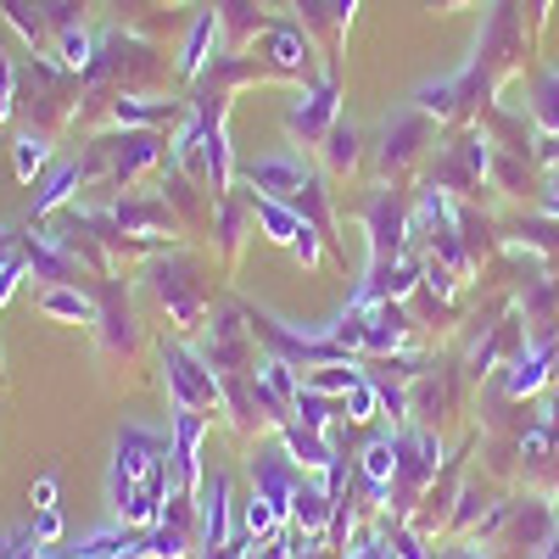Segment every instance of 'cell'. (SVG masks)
Wrapping results in <instances>:
<instances>
[{
	"instance_id": "484cf974",
	"label": "cell",
	"mask_w": 559,
	"mask_h": 559,
	"mask_svg": "<svg viewBox=\"0 0 559 559\" xmlns=\"http://www.w3.org/2000/svg\"><path fill=\"white\" fill-rule=\"evenodd\" d=\"M324 157H331V168H353L358 163V129L336 118L331 134H324Z\"/></svg>"
},
{
	"instance_id": "f35d334b",
	"label": "cell",
	"mask_w": 559,
	"mask_h": 559,
	"mask_svg": "<svg viewBox=\"0 0 559 559\" xmlns=\"http://www.w3.org/2000/svg\"><path fill=\"white\" fill-rule=\"evenodd\" d=\"M7 112H12V62L0 57V118H7Z\"/></svg>"
},
{
	"instance_id": "d6986e66",
	"label": "cell",
	"mask_w": 559,
	"mask_h": 559,
	"mask_svg": "<svg viewBox=\"0 0 559 559\" xmlns=\"http://www.w3.org/2000/svg\"><path fill=\"white\" fill-rule=\"evenodd\" d=\"M84 174H90L84 163H62V168H57L51 179L39 185V197H34V218H45V213H57V207H62V202L73 197V185H79Z\"/></svg>"
},
{
	"instance_id": "30bf717a",
	"label": "cell",
	"mask_w": 559,
	"mask_h": 559,
	"mask_svg": "<svg viewBox=\"0 0 559 559\" xmlns=\"http://www.w3.org/2000/svg\"><path fill=\"white\" fill-rule=\"evenodd\" d=\"M554 336H537L532 347H521L515 358H509V369H503V392L509 397H532V392H543V381H548V369H554Z\"/></svg>"
},
{
	"instance_id": "4dcf8cb0",
	"label": "cell",
	"mask_w": 559,
	"mask_h": 559,
	"mask_svg": "<svg viewBox=\"0 0 559 559\" xmlns=\"http://www.w3.org/2000/svg\"><path fill=\"white\" fill-rule=\"evenodd\" d=\"M34 543H45V548L62 543V509H34Z\"/></svg>"
},
{
	"instance_id": "cb8c5ba5",
	"label": "cell",
	"mask_w": 559,
	"mask_h": 559,
	"mask_svg": "<svg viewBox=\"0 0 559 559\" xmlns=\"http://www.w3.org/2000/svg\"><path fill=\"white\" fill-rule=\"evenodd\" d=\"M464 84H471V73L442 79V84H419V90H414V107H419V112H453V107H459L453 96H459Z\"/></svg>"
},
{
	"instance_id": "f546056e",
	"label": "cell",
	"mask_w": 559,
	"mask_h": 559,
	"mask_svg": "<svg viewBox=\"0 0 559 559\" xmlns=\"http://www.w3.org/2000/svg\"><path fill=\"white\" fill-rule=\"evenodd\" d=\"M376 408H381V392H376V381H358V386L342 397V414H347V419H376Z\"/></svg>"
},
{
	"instance_id": "7c38bea8",
	"label": "cell",
	"mask_w": 559,
	"mask_h": 559,
	"mask_svg": "<svg viewBox=\"0 0 559 559\" xmlns=\"http://www.w3.org/2000/svg\"><path fill=\"white\" fill-rule=\"evenodd\" d=\"M336 503H342V498L324 487V481H308V476H302V487H297V498H292V526H297L302 537H319V543H324Z\"/></svg>"
},
{
	"instance_id": "5b68a950",
	"label": "cell",
	"mask_w": 559,
	"mask_h": 559,
	"mask_svg": "<svg viewBox=\"0 0 559 559\" xmlns=\"http://www.w3.org/2000/svg\"><path fill=\"white\" fill-rule=\"evenodd\" d=\"M168 437H174V492L179 498H197L202 487V437H207V419L197 408H174L168 419Z\"/></svg>"
},
{
	"instance_id": "8992f818",
	"label": "cell",
	"mask_w": 559,
	"mask_h": 559,
	"mask_svg": "<svg viewBox=\"0 0 559 559\" xmlns=\"http://www.w3.org/2000/svg\"><path fill=\"white\" fill-rule=\"evenodd\" d=\"M247 179H252V191H258V197L292 202V197L302 191V185H308V168H302V157H297L292 146H280V152H269V157L247 163Z\"/></svg>"
},
{
	"instance_id": "3957f363",
	"label": "cell",
	"mask_w": 559,
	"mask_h": 559,
	"mask_svg": "<svg viewBox=\"0 0 559 559\" xmlns=\"http://www.w3.org/2000/svg\"><path fill=\"white\" fill-rule=\"evenodd\" d=\"M197 548H202V559H236L247 548L229 532V476L224 471L202 476V487H197Z\"/></svg>"
},
{
	"instance_id": "9a60e30c",
	"label": "cell",
	"mask_w": 559,
	"mask_h": 559,
	"mask_svg": "<svg viewBox=\"0 0 559 559\" xmlns=\"http://www.w3.org/2000/svg\"><path fill=\"white\" fill-rule=\"evenodd\" d=\"M157 297L168 302L174 324H197L202 319V297L191 292V280H185L179 269H157Z\"/></svg>"
},
{
	"instance_id": "52a82bcc",
	"label": "cell",
	"mask_w": 559,
	"mask_h": 559,
	"mask_svg": "<svg viewBox=\"0 0 559 559\" xmlns=\"http://www.w3.org/2000/svg\"><path fill=\"white\" fill-rule=\"evenodd\" d=\"M297 487H302V476H297V464H292L286 448H280V453H252V492H258L263 503H274L286 521H292Z\"/></svg>"
},
{
	"instance_id": "7bdbcfd3",
	"label": "cell",
	"mask_w": 559,
	"mask_h": 559,
	"mask_svg": "<svg viewBox=\"0 0 559 559\" xmlns=\"http://www.w3.org/2000/svg\"><path fill=\"white\" fill-rule=\"evenodd\" d=\"M23 559H62L57 548H45V543H34V548H23Z\"/></svg>"
},
{
	"instance_id": "d590c367",
	"label": "cell",
	"mask_w": 559,
	"mask_h": 559,
	"mask_svg": "<svg viewBox=\"0 0 559 559\" xmlns=\"http://www.w3.org/2000/svg\"><path fill=\"white\" fill-rule=\"evenodd\" d=\"M28 503H34V509H57V476H39V481L28 487Z\"/></svg>"
},
{
	"instance_id": "9c48e42d",
	"label": "cell",
	"mask_w": 559,
	"mask_h": 559,
	"mask_svg": "<svg viewBox=\"0 0 559 559\" xmlns=\"http://www.w3.org/2000/svg\"><path fill=\"white\" fill-rule=\"evenodd\" d=\"M358 481L376 503H392V481H397V431H381L369 437L364 453H358Z\"/></svg>"
},
{
	"instance_id": "277c9868",
	"label": "cell",
	"mask_w": 559,
	"mask_h": 559,
	"mask_svg": "<svg viewBox=\"0 0 559 559\" xmlns=\"http://www.w3.org/2000/svg\"><path fill=\"white\" fill-rule=\"evenodd\" d=\"M437 471H442V442L431 431H397V481H392V498H403L397 509H408L426 492Z\"/></svg>"
},
{
	"instance_id": "8fae6325",
	"label": "cell",
	"mask_w": 559,
	"mask_h": 559,
	"mask_svg": "<svg viewBox=\"0 0 559 559\" xmlns=\"http://www.w3.org/2000/svg\"><path fill=\"white\" fill-rule=\"evenodd\" d=\"M280 442H286L292 464H297V471H308V476H324V471H331V464L342 459V453L331 448V437H324V431H308L302 419H286V426H280Z\"/></svg>"
},
{
	"instance_id": "44dd1931",
	"label": "cell",
	"mask_w": 559,
	"mask_h": 559,
	"mask_svg": "<svg viewBox=\"0 0 559 559\" xmlns=\"http://www.w3.org/2000/svg\"><path fill=\"white\" fill-rule=\"evenodd\" d=\"M263 51L274 57V68H292V73H302V68H308V39H302L297 28H274Z\"/></svg>"
},
{
	"instance_id": "7a4b0ae2",
	"label": "cell",
	"mask_w": 559,
	"mask_h": 559,
	"mask_svg": "<svg viewBox=\"0 0 559 559\" xmlns=\"http://www.w3.org/2000/svg\"><path fill=\"white\" fill-rule=\"evenodd\" d=\"M163 376H168V397H174V408H224V376L202 358V353H191V347H168L163 342Z\"/></svg>"
},
{
	"instance_id": "f1b7e54d",
	"label": "cell",
	"mask_w": 559,
	"mask_h": 559,
	"mask_svg": "<svg viewBox=\"0 0 559 559\" xmlns=\"http://www.w3.org/2000/svg\"><path fill=\"white\" fill-rule=\"evenodd\" d=\"M537 123L543 129H554L559 134V73H543V84H537Z\"/></svg>"
},
{
	"instance_id": "7402d4cb",
	"label": "cell",
	"mask_w": 559,
	"mask_h": 559,
	"mask_svg": "<svg viewBox=\"0 0 559 559\" xmlns=\"http://www.w3.org/2000/svg\"><path fill=\"white\" fill-rule=\"evenodd\" d=\"M414 140H419V118H414V112H403L397 123H386V140H381V163H386V168H392V163H408Z\"/></svg>"
},
{
	"instance_id": "b9f144b4",
	"label": "cell",
	"mask_w": 559,
	"mask_h": 559,
	"mask_svg": "<svg viewBox=\"0 0 559 559\" xmlns=\"http://www.w3.org/2000/svg\"><path fill=\"white\" fill-rule=\"evenodd\" d=\"M17 252H12V229H0V269H7Z\"/></svg>"
},
{
	"instance_id": "ffe728a7",
	"label": "cell",
	"mask_w": 559,
	"mask_h": 559,
	"mask_svg": "<svg viewBox=\"0 0 559 559\" xmlns=\"http://www.w3.org/2000/svg\"><path fill=\"white\" fill-rule=\"evenodd\" d=\"M152 157H157V140H152V134H123V140H118V157H112V174H118V179H134Z\"/></svg>"
},
{
	"instance_id": "d4e9b609",
	"label": "cell",
	"mask_w": 559,
	"mask_h": 559,
	"mask_svg": "<svg viewBox=\"0 0 559 559\" xmlns=\"http://www.w3.org/2000/svg\"><path fill=\"white\" fill-rule=\"evenodd\" d=\"M45 163H51L45 134H17V140H12V168H17V179H34Z\"/></svg>"
},
{
	"instance_id": "4316f807",
	"label": "cell",
	"mask_w": 559,
	"mask_h": 559,
	"mask_svg": "<svg viewBox=\"0 0 559 559\" xmlns=\"http://www.w3.org/2000/svg\"><path fill=\"white\" fill-rule=\"evenodd\" d=\"M280 526H286V515H280L274 503H263V498L252 492V498H247V537H252V543H269Z\"/></svg>"
},
{
	"instance_id": "bcb514c9",
	"label": "cell",
	"mask_w": 559,
	"mask_h": 559,
	"mask_svg": "<svg viewBox=\"0 0 559 559\" xmlns=\"http://www.w3.org/2000/svg\"><path fill=\"white\" fill-rule=\"evenodd\" d=\"M236 559H263V554H258V548H241V554H236Z\"/></svg>"
},
{
	"instance_id": "1f68e13d",
	"label": "cell",
	"mask_w": 559,
	"mask_h": 559,
	"mask_svg": "<svg viewBox=\"0 0 559 559\" xmlns=\"http://www.w3.org/2000/svg\"><path fill=\"white\" fill-rule=\"evenodd\" d=\"M90 51H96V45H90L84 28H62V62H68V68H84Z\"/></svg>"
},
{
	"instance_id": "8d00e7d4",
	"label": "cell",
	"mask_w": 559,
	"mask_h": 559,
	"mask_svg": "<svg viewBox=\"0 0 559 559\" xmlns=\"http://www.w3.org/2000/svg\"><path fill=\"white\" fill-rule=\"evenodd\" d=\"M23 269H28V263H23V258H12V263H7V269H0V302H7V297H12V292H17V280H23Z\"/></svg>"
},
{
	"instance_id": "603a6c76",
	"label": "cell",
	"mask_w": 559,
	"mask_h": 559,
	"mask_svg": "<svg viewBox=\"0 0 559 559\" xmlns=\"http://www.w3.org/2000/svg\"><path fill=\"white\" fill-rule=\"evenodd\" d=\"M331 408H336V397H324V392H297V403H292V419H302L308 431H324L331 437Z\"/></svg>"
},
{
	"instance_id": "6da1fadb",
	"label": "cell",
	"mask_w": 559,
	"mask_h": 559,
	"mask_svg": "<svg viewBox=\"0 0 559 559\" xmlns=\"http://www.w3.org/2000/svg\"><path fill=\"white\" fill-rule=\"evenodd\" d=\"M163 459H174V437L152 431V426H123L112 442V464H107V503L112 515H123V503L134 498V487L146 481Z\"/></svg>"
},
{
	"instance_id": "ac0fdd59",
	"label": "cell",
	"mask_w": 559,
	"mask_h": 559,
	"mask_svg": "<svg viewBox=\"0 0 559 559\" xmlns=\"http://www.w3.org/2000/svg\"><path fill=\"white\" fill-rule=\"evenodd\" d=\"M39 308L51 313V319H79V324H96L102 319V308L90 302L84 292H73V286H51V292L39 297Z\"/></svg>"
},
{
	"instance_id": "7dc6e473",
	"label": "cell",
	"mask_w": 559,
	"mask_h": 559,
	"mask_svg": "<svg viewBox=\"0 0 559 559\" xmlns=\"http://www.w3.org/2000/svg\"><path fill=\"white\" fill-rule=\"evenodd\" d=\"M7 543H12V537H0V548H7Z\"/></svg>"
},
{
	"instance_id": "60d3db41",
	"label": "cell",
	"mask_w": 559,
	"mask_h": 559,
	"mask_svg": "<svg viewBox=\"0 0 559 559\" xmlns=\"http://www.w3.org/2000/svg\"><path fill=\"white\" fill-rule=\"evenodd\" d=\"M521 453H532V459H537V453H548V431H532V437H521Z\"/></svg>"
},
{
	"instance_id": "83f0119b",
	"label": "cell",
	"mask_w": 559,
	"mask_h": 559,
	"mask_svg": "<svg viewBox=\"0 0 559 559\" xmlns=\"http://www.w3.org/2000/svg\"><path fill=\"white\" fill-rule=\"evenodd\" d=\"M218 34V17L207 12V17H197V28H191V39H185V57H179V68L185 73H202V62H207V39Z\"/></svg>"
},
{
	"instance_id": "2e32d148",
	"label": "cell",
	"mask_w": 559,
	"mask_h": 559,
	"mask_svg": "<svg viewBox=\"0 0 559 559\" xmlns=\"http://www.w3.org/2000/svg\"><path fill=\"white\" fill-rule=\"evenodd\" d=\"M118 229L123 236H140V241L168 236V207L163 202H118Z\"/></svg>"
},
{
	"instance_id": "ab89813d",
	"label": "cell",
	"mask_w": 559,
	"mask_h": 559,
	"mask_svg": "<svg viewBox=\"0 0 559 559\" xmlns=\"http://www.w3.org/2000/svg\"><path fill=\"white\" fill-rule=\"evenodd\" d=\"M543 207H548V213L559 218V168L548 174V191H543Z\"/></svg>"
},
{
	"instance_id": "e0dca14e",
	"label": "cell",
	"mask_w": 559,
	"mask_h": 559,
	"mask_svg": "<svg viewBox=\"0 0 559 559\" xmlns=\"http://www.w3.org/2000/svg\"><path fill=\"white\" fill-rule=\"evenodd\" d=\"M358 381H369V376H364L358 364H342V358H336V364H319L313 376H302V386H308V392H324V397H347Z\"/></svg>"
},
{
	"instance_id": "e575fe53",
	"label": "cell",
	"mask_w": 559,
	"mask_h": 559,
	"mask_svg": "<svg viewBox=\"0 0 559 559\" xmlns=\"http://www.w3.org/2000/svg\"><path fill=\"white\" fill-rule=\"evenodd\" d=\"M292 252H297V258H302L308 269H313V263L324 258V247H319V229H313V224H302V236L292 241Z\"/></svg>"
},
{
	"instance_id": "f6af8a7d",
	"label": "cell",
	"mask_w": 559,
	"mask_h": 559,
	"mask_svg": "<svg viewBox=\"0 0 559 559\" xmlns=\"http://www.w3.org/2000/svg\"><path fill=\"white\" fill-rule=\"evenodd\" d=\"M448 559H481V554H476V548H453Z\"/></svg>"
},
{
	"instance_id": "ba28073f",
	"label": "cell",
	"mask_w": 559,
	"mask_h": 559,
	"mask_svg": "<svg viewBox=\"0 0 559 559\" xmlns=\"http://www.w3.org/2000/svg\"><path fill=\"white\" fill-rule=\"evenodd\" d=\"M364 224H369V263H386V258H397V252H403L408 218H403V207H397V197H392V191H381L376 202H369Z\"/></svg>"
},
{
	"instance_id": "836d02e7",
	"label": "cell",
	"mask_w": 559,
	"mask_h": 559,
	"mask_svg": "<svg viewBox=\"0 0 559 559\" xmlns=\"http://www.w3.org/2000/svg\"><path fill=\"white\" fill-rule=\"evenodd\" d=\"M426 286H431L437 297H453V292H459V280H453V269H448V263H437V258H431V263H426Z\"/></svg>"
},
{
	"instance_id": "74e56055",
	"label": "cell",
	"mask_w": 559,
	"mask_h": 559,
	"mask_svg": "<svg viewBox=\"0 0 559 559\" xmlns=\"http://www.w3.org/2000/svg\"><path fill=\"white\" fill-rule=\"evenodd\" d=\"M381 554H386V548H381V537H376V532H369V537H358V543L347 548V559H381Z\"/></svg>"
},
{
	"instance_id": "d6a6232c",
	"label": "cell",
	"mask_w": 559,
	"mask_h": 559,
	"mask_svg": "<svg viewBox=\"0 0 559 559\" xmlns=\"http://www.w3.org/2000/svg\"><path fill=\"white\" fill-rule=\"evenodd\" d=\"M168 107H152V102H118V123H157Z\"/></svg>"
},
{
	"instance_id": "5bb4252c",
	"label": "cell",
	"mask_w": 559,
	"mask_h": 559,
	"mask_svg": "<svg viewBox=\"0 0 559 559\" xmlns=\"http://www.w3.org/2000/svg\"><path fill=\"white\" fill-rule=\"evenodd\" d=\"M252 218H258L263 236H269V241H280V247H292V241L302 236V224H308L292 202H274V197H258V202H252Z\"/></svg>"
},
{
	"instance_id": "4fadbf2b",
	"label": "cell",
	"mask_w": 559,
	"mask_h": 559,
	"mask_svg": "<svg viewBox=\"0 0 559 559\" xmlns=\"http://www.w3.org/2000/svg\"><path fill=\"white\" fill-rule=\"evenodd\" d=\"M331 123H336V79H324L319 90H308V96L292 107V134L319 140V134H331Z\"/></svg>"
},
{
	"instance_id": "ee69618b",
	"label": "cell",
	"mask_w": 559,
	"mask_h": 559,
	"mask_svg": "<svg viewBox=\"0 0 559 559\" xmlns=\"http://www.w3.org/2000/svg\"><path fill=\"white\" fill-rule=\"evenodd\" d=\"M112 559H146V548H140V543H129V548H118Z\"/></svg>"
}]
</instances>
